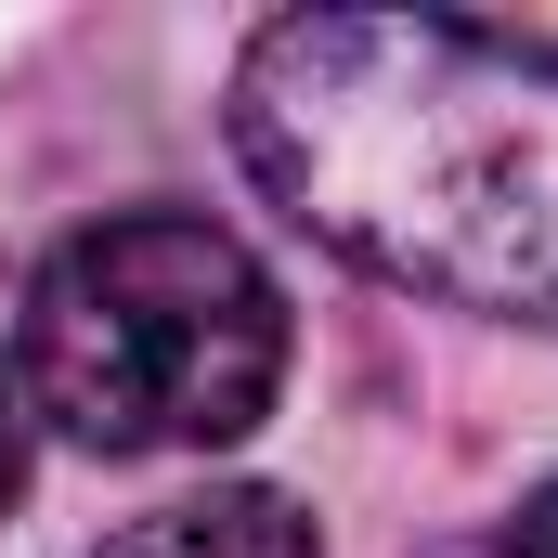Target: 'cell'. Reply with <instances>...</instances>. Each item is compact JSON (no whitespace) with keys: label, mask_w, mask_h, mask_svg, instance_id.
<instances>
[{"label":"cell","mask_w":558,"mask_h":558,"mask_svg":"<svg viewBox=\"0 0 558 558\" xmlns=\"http://www.w3.org/2000/svg\"><path fill=\"white\" fill-rule=\"evenodd\" d=\"M234 156L377 286L558 325V52L454 13H286L234 65Z\"/></svg>","instance_id":"cell-1"},{"label":"cell","mask_w":558,"mask_h":558,"mask_svg":"<svg viewBox=\"0 0 558 558\" xmlns=\"http://www.w3.org/2000/svg\"><path fill=\"white\" fill-rule=\"evenodd\" d=\"M13 390L65 441H92V454H208V441H247L286 390V299L195 208L92 221L26 286V364H13Z\"/></svg>","instance_id":"cell-2"},{"label":"cell","mask_w":558,"mask_h":558,"mask_svg":"<svg viewBox=\"0 0 558 558\" xmlns=\"http://www.w3.org/2000/svg\"><path fill=\"white\" fill-rule=\"evenodd\" d=\"M92 558H312V520L260 494V481H221V494H182V507H156L131 533H105Z\"/></svg>","instance_id":"cell-3"},{"label":"cell","mask_w":558,"mask_h":558,"mask_svg":"<svg viewBox=\"0 0 558 558\" xmlns=\"http://www.w3.org/2000/svg\"><path fill=\"white\" fill-rule=\"evenodd\" d=\"M26 494V390H13V364H0V507Z\"/></svg>","instance_id":"cell-4"},{"label":"cell","mask_w":558,"mask_h":558,"mask_svg":"<svg viewBox=\"0 0 558 558\" xmlns=\"http://www.w3.org/2000/svg\"><path fill=\"white\" fill-rule=\"evenodd\" d=\"M507 558H558V481L520 507V520H507Z\"/></svg>","instance_id":"cell-5"}]
</instances>
